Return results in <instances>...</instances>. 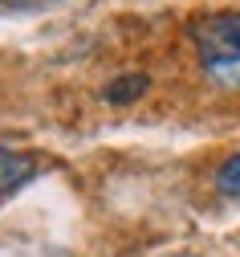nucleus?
Segmentation results:
<instances>
[{
  "label": "nucleus",
  "mask_w": 240,
  "mask_h": 257,
  "mask_svg": "<svg viewBox=\"0 0 240 257\" xmlns=\"http://www.w3.org/2000/svg\"><path fill=\"white\" fill-rule=\"evenodd\" d=\"M216 192H220V196L240 200V151H236V155H228L224 164L216 168Z\"/></svg>",
  "instance_id": "obj_3"
},
{
  "label": "nucleus",
  "mask_w": 240,
  "mask_h": 257,
  "mask_svg": "<svg viewBox=\"0 0 240 257\" xmlns=\"http://www.w3.org/2000/svg\"><path fill=\"white\" fill-rule=\"evenodd\" d=\"M203 70L220 86H240V13H220L191 29Z\"/></svg>",
  "instance_id": "obj_1"
},
{
  "label": "nucleus",
  "mask_w": 240,
  "mask_h": 257,
  "mask_svg": "<svg viewBox=\"0 0 240 257\" xmlns=\"http://www.w3.org/2000/svg\"><path fill=\"white\" fill-rule=\"evenodd\" d=\"M33 172H37V164H33L29 155L0 147V196H5V192H13V188H21Z\"/></svg>",
  "instance_id": "obj_2"
},
{
  "label": "nucleus",
  "mask_w": 240,
  "mask_h": 257,
  "mask_svg": "<svg viewBox=\"0 0 240 257\" xmlns=\"http://www.w3.org/2000/svg\"><path fill=\"white\" fill-rule=\"evenodd\" d=\"M139 94H147V78L143 74H122L118 82L106 86V102H130Z\"/></svg>",
  "instance_id": "obj_4"
}]
</instances>
